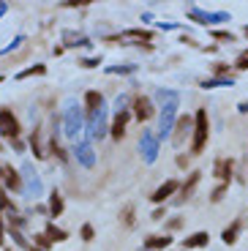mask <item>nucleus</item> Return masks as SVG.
I'll use <instances>...</instances> for the list:
<instances>
[{
	"mask_svg": "<svg viewBox=\"0 0 248 251\" xmlns=\"http://www.w3.org/2000/svg\"><path fill=\"white\" fill-rule=\"evenodd\" d=\"M0 210H8V213H14V202L8 200L6 188H3V191H0Z\"/></svg>",
	"mask_w": 248,
	"mask_h": 251,
	"instance_id": "obj_26",
	"label": "nucleus"
},
{
	"mask_svg": "<svg viewBox=\"0 0 248 251\" xmlns=\"http://www.w3.org/2000/svg\"><path fill=\"white\" fill-rule=\"evenodd\" d=\"M128 120H131L128 109H118V115H115V120H112V128H109L112 139H123L125 137V126H128Z\"/></svg>",
	"mask_w": 248,
	"mask_h": 251,
	"instance_id": "obj_7",
	"label": "nucleus"
},
{
	"mask_svg": "<svg viewBox=\"0 0 248 251\" xmlns=\"http://www.w3.org/2000/svg\"><path fill=\"white\" fill-rule=\"evenodd\" d=\"M199 180H202V172H191V175H188V180L180 183V188H177V194H180V197H177L174 202H186V200H191V194L197 191Z\"/></svg>",
	"mask_w": 248,
	"mask_h": 251,
	"instance_id": "obj_5",
	"label": "nucleus"
},
{
	"mask_svg": "<svg viewBox=\"0 0 248 251\" xmlns=\"http://www.w3.org/2000/svg\"><path fill=\"white\" fill-rule=\"evenodd\" d=\"M246 36H248V25H246Z\"/></svg>",
	"mask_w": 248,
	"mask_h": 251,
	"instance_id": "obj_38",
	"label": "nucleus"
},
{
	"mask_svg": "<svg viewBox=\"0 0 248 251\" xmlns=\"http://www.w3.org/2000/svg\"><path fill=\"white\" fill-rule=\"evenodd\" d=\"M3 240H6V224H3V219H0V246H3Z\"/></svg>",
	"mask_w": 248,
	"mask_h": 251,
	"instance_id": "obj_33",
	"label": "nucleus"
},
{
	"mask_svg": "<svg viewBox=\"0 0 248 251\" xmlns=\"http://www.w3.org/2000/svg\"><path fill=\"white\" fill-rule=\"evenodd\" d=\"M30 251H41V249H33V246H30Z\"/></svg>",
	"mask_w": 248,
	"mask_h": 251,
	"instance_id": "obj_37",
	"label": "nucleus"
},
{
	"mask_svg": "<svg viewBox=\"0 0 248 251\" xmlns=\"http://www.w3.org/2000/svg\"><path fill=\"white\" fill-rule=\"evenodd\" d=\"M210 36L216 41H229V44H235V33H229V30H213Z\"/></svg>",
	"mask_w": 248,
	"mask_h": 251,
	"instance_id": "obj_23",
	"label": "nucleus"
},
{
	"mask_svg": "<svg viewBox=\"0 0 248 251\" xmlns=\"http://www.w3.org/2000/svg\"><path fill=\"white\" fill-rule=\"evenodd\" d=\"M118 41H120V44H123V41H153V33L145 30V27H131V30L120 33Z\"/></svg>",
	"mask_w": 248,
	"mask_h": 251,
	"instance_id": "obj_9",
	"label": "nucleus"
},
{
	"mask_svg": "<svg viewBox=\"0 0 248 251\" xmlns=\"http://www.w3.org/2000/svg\"><path fill=\"white\" fill-rule=\"evenodd\" d=\"M30 148H33V156H36V158L47 156V153H44V148H41V128H36V131L30 134Z\"/></svg>",
	"mask_w": 248,
	"mask_h": 251,
	"instance_id": "obj_17",
	"label": "nucleus"
},
{
	"mask_svg": "<svg viewBox=\"0 0 248 251\" xmlns=\"http://www.w3.org/2000/svg\"><path fill=\"white\" fill-rule=\"evenodd\" d=\"M177 188H180V183L174 180V177H169V180L164 183V186H158V188H155V191H153V197H150V200H153L155 205H164V202H167V200H169V197H172V194H177Z\"/></svg>",
	"mask_w": 248,
	"mask_h": 251,
	"instance_id": "obj_6",
	"label": "nucleus"
},
{
	"mask_svg": "<svg viewBox=\"0 0 248 251\" xmlns=\"http://www.w3.org/2000/svg\"><path fill=\"white\" fill-rule=\"evenodd\" d=\"M226 191H229V186H226V183H221V186H216V188H213L210 200H213V202H221V200H223V194H226Z\"/></svg>",
	"mask_w": 248,
	"mask_h": 251,
	"instance_id": "obj_25",
	"label": "nucleus"
},
{
	"mask_svg": "<svg viewBox=\"0 0 248 251\" xmlns=\"http://www.w3.org/2000/svg\"><path fill=\"white\" fill-rule=\"evenodd\" d=\"M207 243H210V235H207V232H194V235H188V238L183 240V251H191V249H205Z\"/></svg>",
	"mask_w": 248,
	"mask_h": 251,
	"instance_id": "obj_10",
	"label": "nucleus"
},
{
	"mask_svg": "<svg viewBox=\"0 0 248 251\" xmlns=\"http://www.w3.org/2000/svg\"><path fill=\"white\" fill-rule=\"evenodd\" d=\"M169 246H172L169 235H153V238L145 240V249L148 251H161V249H169Z\"/></svg>",
	"mask_w": 248,
	"mask_h": 251,
	"instance_id": "obj_12",
	"label": "nucleus"
},
{
	"mask_svg": "<svg viewBox=\"0 0 248 251\" xmlns=\"http://www.w3.org/2000/svg\"><path fill=\"white\" fill-rule=\"evenodd\" d=\"M174 109H177V107H174V101H172V104H169L167 109H164V118H161V137H164V134H169V126H172Z\"/></svg>",
	"mask_w": 248,
	"mask_h": 251,
	"instance_id": "obj_18",
	"label": "nucleus"
},
{
	"mask_svg": "<svg viewBox=\"0 0 248 251\" xmlns=\"http://www.w3.org/2000/svg\"><path fill=\"white\" fill-rule=\"evenodd\" d=\"M3 183H6V188H11V191H22V177H19V172L14 170V167H8V164H6V172H3Z\"/></svg>",
	"mask_w": 248,
	"mask_h": 251,
	"instance_id": "obj_11",
	"label": "nucleus"
},
{
	"mask_svg": "<svg viewBox=\"0 0 248 251\" xmlns=\"http://www.w3.org/2000/svg\"><path fill=\"white\" fill-rule=\"evenodd\" d=\"M180 226H183V219H180V216H174V219L167 221V232H174V229H180Z\"/></svg>",
	"mask_w": 248,
	"mask_h": 251,
	"instance_id": "obj_29",
	"label": "nucleus"
},
{
	"mask_svg": "<svg viewBox=\"0 0 248 251\" xmlns=\"http://www.w3.org/2000/svg\"><path fill=\"white\" fill-rule=\"evenodd\" d=\"M191 19H194V22H199V25H210L213 19H223V14L213 17V14H205V11H197V8H194V11H191Z\"/></svg>",
	"mask_w": 248,
	"mask_h": 251,
	"instance_id": "obj_19",
	"label": "nucleus"
},
{
	"mask_svg": "<svg viewBox=\"0 0 248 251\" xmlns=\"http://www.w3.org/2000/svg\"><path fill=\"white\" fill-rule=\"evenodd\" d=\"M19 120L11 109H0V137H8V139H19Z\"/></svg>",
	"mask_w": 248,
	"mask_h": 251,
	"instance_id": "obj_2",
	"label": "nucleus"
},
{
	"mask_svg": "<svg viewBox=\"0 0 248 251\" xmlns=\"http://www.w3.org/2000/svg\"><path fill=\"white\" fill-rule=\"evenodd\" d=\"M232 82H235V76H232V79H216V76H213V79L202 82V88H223V85H232Z\"/></svg>",
	"mask_w": 248,
	"mask_h": 251,
	"instance_id": "obj_22",
	"label": "nucleus"
},
{
	"mask_svg": "<svg viewBox=\"0 0 248 251\" xmlns=\"http://www.w3.org/2000/svg\"><path fill=\"white\" fill-rule=\"evenodd\" d=\"M164 216H167V207H155V213H153V221H164Z\"/></svg>",
	"mask_w": 248,
	"mask_h": 251,
	"instance_id": "obj_31",
	"label": "nucleus"
},
{
	"mask_svg": "<svg viewBox=\"0 0 248 251\" xmlns=\"http://www.w3.org/2000/svg\"><path fill=\"white\" fill-rule=\"evenodd\" d=\"M63 207H66L63 205V197L57 194V191H52L50 194V213H52V219H57V216L63 213Z\"/></svg>",
	"mask_w": 248,
	"mask_h": 251,
	"instance_id": "obj_16",
	"label": "nucleus"
},
{
	"mask_svg": "<svg viewBox=\"0 0 248 251\" xmlns=\"http://www.w3.org/2000/svg\"><path fill=\"white\" fill-rule=\"evenodd\" d=\"M33 240H36V243H33V249H41V251H47V249H52V240L47 238V235H33Z\"/></svg>",
	"mask_w": 248,
	"mask_h": 251,
	"instance_id": "obj_21",
	"label": "nucleus"
},
{
	"mask_svg": "<svg viewBox=\"0 0 248 251\" xmlns=\"http://www.w3.org/2000/svg\"><path fill=\"white\" fill-rule=\"evenodd\" d=\"M153 112H155L153 101H150L148 96H137V99H134V112H131V115H134L139 123H142V120H150V118H153Z\"/></svg>",
	"mask_w": 248,
	"mask_h": 251,
	"instance_id": "obj_3",
	"label": "nucleus"
},
{
	"mask_svg": "<svg viewBox=\"0 0 248 251\" xmlns=\"http://www.w3.org/2000/svg\"><path fill=\"white\" fill-rule=\"evenodd\" d=\"M235 69L237 71H248V52H243V55L235 60Z\"/></svg>",
	"mask_w": 248,
	"mask_h": 251,
	"instance_id": "obj_28",
	"label": "nucleus"
},
{
	"mask_svg": "<svg viewBox=\"0 0 248 251\" xmlns=\"http://www.w3.org/2000/svg\"><path fill=\"white\" fill-rule=\"evenodd\" d=\"M191 131H194V118H188V115H183V118L177 120V131H174L172 142L180 148V145H183V139H186Z\"/></svg>",
	"mask_w": 248,
	"mask_h": 251,
	"instance_id": "obj_8",
	"label": "nucleus"
},
{
	"mask_svg": "<svg viewBox=\"0 0 248 251\" xmlns=\"http://www.w3.org/2000/svg\"><path fill=\"white\" fill-rule=\"evenodd\" d=\"M3 172H6V164L0 161V180H3Z\"/></svg>",
	"mask_w": 248,
	"mask_h": 251,
	"instance_id": "obj_35",
	"label": "nucleus"
},
{
	"mask_svg": "<svg viewBox=\"0 0 248 251\" xmlns=\"http://www.w3.org/2000/svg\"><path fill=\"white\" fill-rule=\"evenodd\" d=\"M240 229H243V219H237L235 224H232V226H226V229L221 232V240H223L226 246L237 243V232H240Z\"/></svg>",
	"mask_w": 248,
	"mask_h": 251,
	"instance_id": "obj_14",
	"label": "nucleus"
},
{
	"mask_svg": "<svg viewBox=\"0 0 248 251\" xmlns=\"http://www.w3.org/2000/svg\"><path fill=\"white\" fill-rule=\"evenodd\" d=\"M79 235H82V240H85V243H90V240L96 238V229H93V224H85L79 229Z\"/></svg>",
	"mask_w": 248,
	"mask_h": 251,
	"instance_id": "obj_27",
	"label": "nucleus"
},
{
	"mask_svg": "<svg viewBox=\"0 0 248 251\" xmlns=\"http://www.w3.org/2000/svg\"><path fill=\"white\" fill-rule=\"evenodd\" d=\"M11 238L17 240V246H27V240L22 238V232H11Z\"/></svg>",
	"mask_w": 248,
	"mask_h": 251,
	"instance_id": "obj_32",
	"label": "nucleus"
},
{
	"mask_svg": "<svg viewBox=\"0 0 248 251\" xmlns=\"http://www.w3.org/2000/svg\"><path fill=\"white\" fill-rule=\"evenodd\" d=\"M134 216H137V210H134V205H128V207H123V224L125 226H134Z\"/></svg>",
	"mask_w": 248,
	"mask_h": 251,
	"instance_id": "obj_24",
	"label": "nucleus"
},
{
	"mask_svg": "<svg viewBox=\"0 0 248 251\" xmlns=\"http://www.w3.org/2000/svg\"><path fill=\"white\" fill-rule=\"evenodd\" d=\"M6 251H14V249H6Z\"/></svg>",
	"mask_w": 248,
	"mask_h": 251,
	"instance_id": "obj_39",
	"label": "nucleus"
},
{
	"mask_svg": "<svg viewBox=\"0 0 248 251\" xmlns=\"http://www.w3.org/2000/svg\"><path fill=\"white\" fill-rule=\"evenodd\" d=\"M3 11H6V6H3V3H0V14H3Z\"/></svg>",
	"mask_w": 248,
	"mask_h": 251,
	"instance_id": "obj_36",
	"label": "nucleus"
},
{
	"mask_svg": "<svg viewBox=\"0 0 248 251\" xmlns=\"http://www.w3.org/2000/svg\"><path fill=\"white\" fill-rule=\"evenodd\" d=\"M207 137H210V120H207V109H197L194 115V137H191V153L199 156L205 151Z\"/></svg>",
	"mask_w": 248,
	"mask_h": 251,
	"instance_id": "obj_1",
	"label": "nucleus"
},
{
	"mask_svg": "<svg viewBox=\"0 0 248 251\" xmlns=\"http://www.w3.org/2000/svg\"><path fill=\"white\" fill-rule=\"evenodd\" d=\"M232 172H235V161H232V158H218V161L213 164V175L221 183H226V186L232 183Z\"/></svg>",
	"mask_w": 248,
	"mask_h": 251,
	"instance_id": "obj_4",
	"label": "nucleus"
},
{
	"mask_svg": "<svg viewBox=\"0 0 248 251\" xmlns=\"http://www.w3.org/2000/svg\"><path fill=\"white\" fill-rule=\"evenodd\" d=\"M47 238L52 240V243H63V240H69V232L66 229H60V226H55V224H47Z\"/></svg>",
	"mask_w": 248,
	"mask_h": 251,
	"instance_id": "obj_15",
	"label": "nucleus"
},
{
	"mask_svg": "<svg viewBox=\"0 0 248 251\" xmlns=\"http://www.w3.org/2000/svg\"><path fill=\"white\" fill-rule=\"evenodd\" d=\"M99 57H85V60H79V66H85V69H96V66H99Z\"/></svg>",
	"mask_w": 248,
	"mask_h": 251,
	"instance_id": "obj_30",
	"label": "nucleus"
},
{
	"mask_svg": "<svg viewBox=\"0 0 248 251\" xmlns=\"http://www.w3.org/2000/svg\"><path fill=\"white\" fill-rule=\"evenodd\" d=\"M101 104H104V99H101L99 90H90V93H85V109L87 115H96L101 109Z\"/></svg>",
	"mask_w": 248,
	"mask_h": 251,
	"instance_id": "obj_13",
	"label": "nucleus"
},
{
	"mask_svg": "<svg viewBox=\"0 0 248 251\" xmlns=\"http://www.w3.org/2000/svg\"><path fill=\"white\" fill-rule=\"evenodd\" d=\"M41 74H47V66H41V63H36V66H30V69L19 71V74H17V79H27V76H41Z\"/></svg>",
	"mask_w": 248,
	"mask_h": 251,
	"instance_id": "obj_20",
	"label": "nucleus"
},
{
	"mask_svg": "<svg viewBox=\"0 0 248 251\" xmlns=\"http://www.w3.org/2000/svg\"><path fill=\"white\" fill-rule=\"evenodd\" d=\"M177 164L180 167H188V156H177Z\"/></svg>",
	"mask_w": 248,
	"mask_h": 251,
	"instance_id": "obj_34",
	"label": "nucleus"
}]
</instances>
